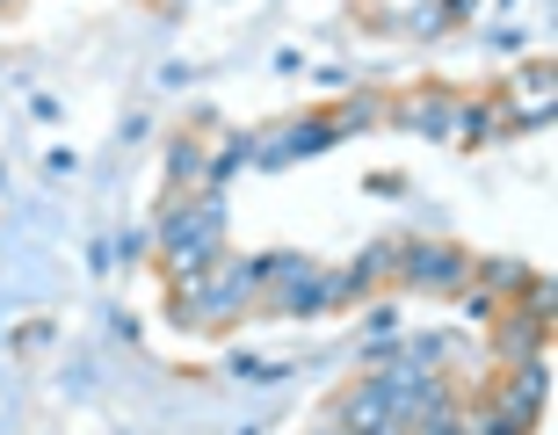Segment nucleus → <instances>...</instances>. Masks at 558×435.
Here are the masks:
<instances>
[{
	"label": "nucleus",
	"instance_id": "6",
	"mask_svg": "<svg viewBox=\"0 0 558 435\" xmlns=\"http://www.w3.org/2000/svg\"><path fill=\"white\" fill-rule=\"evenodd\" d=\"M167 174H174V182H196V174H204V153H196V145H174V153H167Z\"/></svg>",
	"mask_w": 558,
	"mask_h": 435
},
{
	"label": "nucleus",
	"instance_id": "4",
	"mask_svg": "<svg viewBox=\"0 0 558 435\" xmlns=\"http://www.w3.org/2000/svg\"><path fill=\"white\" fill-rule=\"evenodd\" d=\"M283 269H290V262H283ZM276 305H283V312H319V305H333V276H319V269H290L283 290H276Z\"/></svg>",
	"mask_w": 558,
	"mask_h": 435
},
{
	"label": "nucleus",
	"instance_id": "7",
	"mask_svg": "<svg viewBox=\"0 0 558 435\" xmlns=\"http://www.w3.org/2000/svg\"><path fill=\"white\" fill-rule=\"evenodd\" d=\"M486 276H494L500 290H530V269H515V262H494V269H486Z\"/></svg>",
	"mask_w": 558,
	"mask_h": 435
},
{
	"label": "nucleus",
	"instance_id": "2",
	"mask_svg": "<svg viewBox=\"0 0 558 435\" xmlns=\"http://www.w3.org/2000/svg\"><path fill=\"white\" fill-rule=\"evenodd\" d=\"M341 428L349 435H407V421H399L392 399H385V377H363V385L341 399Z\"/></svg>",
	"mask_w": 558,
	"mask_h": 435
},
{
	"label": "nucleus",
	"instance_id": "3",
	"mask_svg": "<svg viewBox=\"0 0 558 435\" xmlns=\"http://www.w3.org/2000/svg\"><path fill=\"white\" fill-rule=\"evenodd\" d=\"M544 392H551V377H544V355L537 363H515V377H508V392H500V414H515L522 428L544 414Z\"/></svg>",
	"mask_w": 558,
	"mask_h": 435
},
{
	"label": "nucleus",
	"instance_id": "5",
	"mask_svg": "<svg viewBox=\"0 0 558 435\" xmlns=\"http://www.w3.org/2000/svg\"><path fill=\"white\" fill-rule=\"evenodd\" d=\"M537 349H544V312L500 319V355H508V363H537Z\"/></svg>",
	"mask_w": 558,
	"mask_h": 435
},
{
	"label": "nucleus",
	"instance_id": "1",
	"mask_svg": "<svg viewBox=\"0 0 558 435\" xmlns=\"http://www.w3.org/2000/svg\"><path fill=\"white\" fill-rule=\"evenodd\" d=\"M399 269H407V283H428V290H464L472 262H464L457 247H442V240H421V247H399Z\"/></svg>",
	"mask_w": 558,
	"mask_h": 435
}]
</instances>
